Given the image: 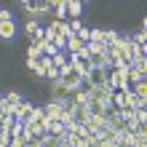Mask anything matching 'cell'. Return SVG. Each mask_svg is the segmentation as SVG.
I'll use <instances>...</instances> for the list:
<instances>
[{"mask_svg": "<svg viewBox=\"0 0 147 147\" xmlns=\"http://www.w3.org/2000/svg\"><path fill=\"white\" fill-rule=\"evenodd\" d=\"M32 110H35V105H30V102H19V105H16L13 107V112H11V115H13V120H19V123H24V120H27L30 115H32Z\"/></svg>", "mask_w": 147, "mask_h": 147, "instance_id": "cell-4", "label": "cell"}, {"mask_svg": "<svg viewBox=\"0 0 147 147\" xmlns=\"http://www.w3.org/2000/svg\"><path fill=\"white\" fill-rule=\"evenodd\" d=\"M43 43H46V40H32V46L27 51V59H40L43 56Z\"/></svg>", "mask_w": 147, "mask_h": 147, "instance_id": "cell-10", "label": "cell"}, {"mask_svg": "<svg viewBox=\"0 0 147 147\" xmlns=\"http://www.w3.org/2000/svg\"><path fill=\"white\" fill-rule=\"evenodd\" d=\"M147 105V102L144 99H139V96H136V94L131 91V88H128V91H123V107H131V110H136V107H144Z\"/></svg>", "mask_w": 147, "mask_h": 147, "instance_id": "cell-6", "label": "cell"}, {"mask_svg": "<svg viewBox=\"0 0 147 147\" xmlns=\"http://www.w3.org/2000/svg\"><path fill=\"white\" fill-rule=\"evenodd\" d=\"M59 72H62V70L51 64V67H48V72H46V78H48V80H56V78H59Z\"/></svg>", "mask_w": 147, "mask_h": 147, "instance_id": "cell-20", "label": "cell"}, {"mask_svg": "<svg viewBox=\"0 0 147 147\" xmlns=\"http://www.w3.org/2000/svg\"><path fill=\"white\" fill-rule=\"evenodd\" d=\"M51 64H54V67H59V70H62V67H67V54H64V51L54 54V56H51Z\"/></svg>", "mask_w": 147, "mask_h": 147, "instance_id": "cell-14", "label": "cell"}, {"mask_svg": "<svg viewBox=\"0 0 147 147\" xmlns=\"http://www.w3.org/2000/svg\"><path fill=\"white\" fill-rule=\"evenodd\" d=\"M64 11L72 16V19H78V16H80V11H83V3L80 0H70V3L64 5Z\"/></svg>", "mask_w": 147, "mask_h": 147, "instance_id": "cell-11", "label": "cell"}, {"mask_svg": "<svg viewBox=\"0 0 147 147\" xmlns=\"http://www.w3.org/2000/svg\"><path fill=\"white\" fill-rule=\"evenodd\" d=\"M3 99L8 102V105H13V107H16V105H19V102H22V96H19V94H16V91H11V94H5V96H3Z\"/></svg>", "mask_w": 147, "mask_h": 147, "instance_id": "cell-18", "label": "cell"}, {"mask_svg": "<svg viewBox=\"0 0 147 147\" xmlns=\"http://www.w3.org/2000/svg\"><path fill=\"white\" fill-rule=\"evenodd\" d=\"M112 147H128V144H123V142H118V144H112Z\"/></svg>", "mask_w": 147, "mask_h": 147, "instance_id": "cell-25", "label": "cell"}, {"mask_svg": "<svg viewBox=\"0 0 147 147\" xmlns=\"http://www.w3.org/2000/svg\"><path fill=\"white\" fill-rule=\"evenodd\" d=\"M51 83H54V91H51V102H67V99H70V91L64 88V83L59 80V78H56V80H51Z\"/></svg>", "mask_w": 147, "mask_h": 147, "instance_id": "cell-5", "label": "cell"}, {"mask_svg": "<svg viewBox=\"0 0 147 147\" xmlns=\"http://www.w3.org/2000/svg\"><path fill=\"white\" fill-rule=\"evenodd\" d=\"M59 80L64 83V88L70 91V94H75L78 88H80V83H83V78L78 75V72L72 70L70 64H67V67H62V72H59Z\"/></svg>", "mask_w": 147, "mask_h": 147, "instance_id": "cell-2", "label": "cell"}, {"mask_svg": "<svg viewBox=\"0 0 147 147\" xmlns=\"http://www.w3.org/2000/svg\"><path fill=\"white\" fill-rule=\"evenodd\" d=\"M88 105H91V102H88ZM88 105H86V107H78V105H75V112H72V120H75V123H86V120L94 115Z\"/></svg>", "mask_w": 147, "mask_h": 147, "instance_id": "cell-7", "label": "cell"}, {"mask_svg": "<svg viewBox=\"0 0 147 147\" xmlns=\"http://www.w3.org/2000/svg\"><path fill=\"white\" fill-rule=\"evenodd\" d=\"M75 147H96V139H94V136H86V139H80Z\"/></svg>", "mask_w": 147, "mask_h": 147, "instance_id": "cell-19", "label": "cell"}, {"mask_svg": "<svg viewBox=\"0 0 147 147\" xmlns=\"http://www.w3.org/2000/svg\"><path fill=\"white\" fill-rule=\"evenodd\" d=\"M35 32H38V22H35V19H30V22H27V35L32 38Z\"/></svg>", "mask_w": 147, "mask_h": 147, "instance_id": "cell-21", "label": "cell"}, {"mask_svg": "<svg viewBox=\"0 0 147 147\" xmlns=\"http://www.w3.org/2000/svg\"><path fill=\"white\" fill-rule=\"evenodd\" d=\"M8 147H27V144H24L19 136H16V139H11V142H8Z\"/></svg>", "mask_w": 147, "mask_h": 147, "instance_id": "cell-24", "label": "cell"}, {"mask_svg": "<svg viewBox=\"0 0 147 147\" xmlns=\"http://www.w3.org/2000/svg\"><path fill=\"white\" fill-rule=\"evenodd\" d=\"M19 3H22V5H24V3H27V0H19Z\"/></svg>", "mask_w": 147, "mask_h": 147, "instance_id": "cell-26", "label": "cell"}, {"mask_svg": "<svg viewBox=\"0 0 147 147\" xmlns=\"http://www.w3.org/2000/svg\"><path fill=\"white\" fill-rule=\"evenodd\" d=\"M118 40V32L115 30H105V46H112Z\"/></svg>", "mask_w": 147, "mask_h": 147, "instance_id": "cell-17", "label": "cell"}, {"mask_svg": "<svg viewBox=\"0 0 147 147\" xmlns=\"http://www.w3.org/2000/svg\"><path fill=\"white\" fill-rule=\"evenodd\" d=\"M59 142H62L59 136H51V134H46V136L40 139V147H59Z\"/></svg>", "mask_w": 147, "mask_h": 147, "instance_id": "cell-16", "label": "cell"}, {"mask_svg": "<svg viewBox=\"0 0 147 147\" xmlns=\"http://www.w3.org/2000/svg\"><path fill=\"white\" fill-rule=\"evenodd\" d=\"M118 51H120V56H123V62L131 67V62H134V56H136V46H134V40L131 38H123V35H118V40L112 43Z\"/></svg>", "mask_w": 147, "mask_h": 147, "instance_id": "cell-1", "label": "cell"}, {"mask_svg": "<svg viewBox=\"0 0 147 147\" xmlns=\"http://www.w3.org/2000/svg\"><path fill=\"white\" fill-rule=\"evenodd\" d=\"M48 134H51V136H59V139H62V136L67 134V128H64L62 123H59V120H51V126H48Z\"/></svg>", "mask_w": 147, "mask_h": 147, "instance_id": "cell-12", "label": "cell"}, {"mask_svg": "<svg viewBox=\"0 0 147 147\" xmlns=\"http://www.w3.org/2000/svg\"><path fill=\"white\" fill-rule=\"evenodd\" d=\"M13 16H11V11H3V8H0V22H11Z\"/></svg>", "mask_w": 147, "mask_h": 147, "instance_id": "cell-23", "label": "cell"}, {"mask_svg": "<svg viewBox=\"0 0 147 147\" xmlns=\"http://www.w3.org/2000/svg\"><path fill=\"white\" fill-rule=\"evenodd\" d=\"M83 46H86V43L78 38V35H70V38H67V43H64V51H70V54H78Z\"/></svg>", "mask_w": 147, "mask_h": 147, "instance_id": "cell-9", "label": "cell"}, {"mask_svg": "<svg viewBox=\"0 0 147 147\" xmlns=\"http://www.w3.org/2000/svg\"><path fill=\"white\" fill-rule=\"evenodd\" d=\"M88 86H94V88H99V86H107V70L105 67H91L88 75L83 78Z\"/></svg>", "mask_w": 147, "mask_h": 147, "instance_id": "cell-3", "label": "cell"}, {"mask_svg": "<svg viewBox=\"0 0 147 147\" xmlns=\"http://www.w3.org/2000/svg\"><path fill=\"white\" fill-rule=\"evenodd\" d=\"M75 35H78V38H80L83 43H88V30H86V27H80V30H78V32H75Z\"/></svg>", "mask_w": 147, "mask_h": 147, "instance_id": "cell-22", "label": "cell"}, {"mask_svg": "<svg viewBox=\"0 0 147 147\" xmlns=\"http://www.w3.org/2000/svg\"><path fill=\"white\" fill-rule=\"evenodd\" d=\"M72 102H75L78 107H86V105H88V102H91V99H88V91L78 88V91H75V96H72Z\"/></svg>", "mask_w": 147, "mask_h": 147, "instance_id": "cell-13", "label": "cell"}, {"mask_svg": "<svg viewBox=\"0 0 147 147\" xmlns=\"http://www.w3.org/2000/svg\"><path fill=\"white\" fill-rule=\"evenodd\" d=\"M16 35V24H13V19L11 22H0V38L3 40H11Z\"/></svg>", "mask_w": 147, "mask_h": 147, "instance_id": "cell-8", "label": "cell"}, {"mask_svg": "<svg viewBox=\"0 0 147 147\" xmlns=\"http://www.w3.org/2000/svg\"><path fill=\"white\" fill-rule=\"evenodd\" d=\"M88 43H102L105 46V30H88Z\"/></svg>", "mask_w": 147, "mask_h": 147, "instance_id": "cell-15", "label": "cell"}]
</instances>
